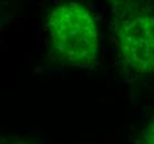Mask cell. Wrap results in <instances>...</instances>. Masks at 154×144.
Returning a JSON list of instances; mask_svg holds the SVG:
<instances>
[{
    "label": "cell",
    "mask_w": 154,
    "mask_h": 144,
    "mask_svg": "<svg viewBox=\"0 0 154 144\" xmlns=\"http://www.w3.org/2000/svg\"><path fill=\"white\" fill-rule=\"evenodd\" d=\"M111 29L122 67L137 74H153V11L141 2L112 1Z\"/></svg>",
    "instance_id": "2"
},
{
    "label": "cell",
    "mask_w": 154,
    "mask_h": 144,
    "mask_svg": "<svg viewBox=\"0 0 154 144\" xmlns=\"http://www.w3.org/2000/svg\"><path fill=\"white\" fill-rule=\"evenodd\" d=\"M1 144H42L32 142V141H26V140H19V139H2Z\"/></svg>",
    "instance_id": "4"
},
{
    "label": "cell",
    "mask_w": 154,
    "mask_h": 144,
    "mask_svg": "<svg viewBox=\"0 0 154 144\" xmlns=\"http://www.w3.org/2000/svg\"><path fill=\"white\" fill-rule=\"evenodd\" d=\"M140 144H154V118L151 119L145 125Z\"/></svg>",
    "instance_id": "3"
},
{
    "label": "cell",
    "mask_w": 154,
    "mask_h": 144,
    "mask_svg": "<svg viewBox=\"0 0 154 144\" xmlns=\"http://www.w3.org/2000/svg\"><path fill=\"white\" fill-rule=\"evenodd\" d=\"M46 28L52 52L64 63L88 68L97 61L99 29L85 6L78 2L60 5L50 12Z\"/></svg>",
    "instance_id": "1"
}]
</instances>
